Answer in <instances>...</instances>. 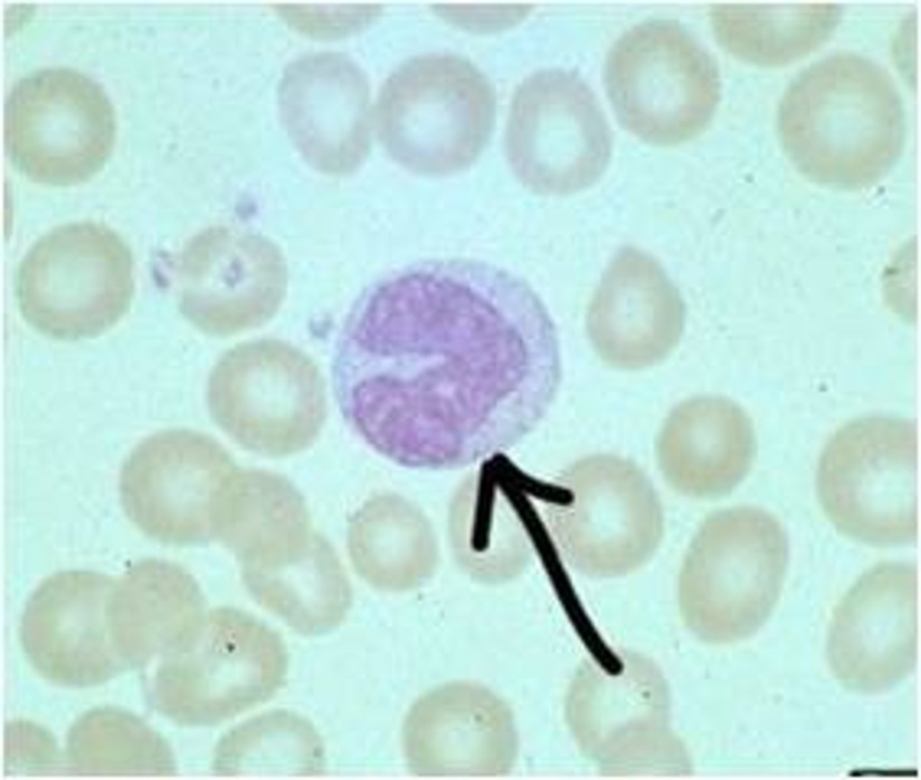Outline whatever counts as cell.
<instances>
[{
    "instance_id": "6da1fadb",
    "label": "cell",
    "mask_w": 921,
    "mask_h": 780,
    "mask_svg": "<svg viewBox=\"0 0 921 780\" xmlns=\"http://www.w3.org/2000/svg\"><path fill=\"white\" fill-rule=\"evenodd\" d=\"M561 380L554 324L534 290L491 263L398 268L352 306L331 361L347 425L409 468L500 454L544 418Z\"/></svg>"
},
{
    "instance_id": "7a4b0ae2",
    "label": "cell",
    "mask_w": 921,
    "mask_h": 780,
    "mask_svg": "<svg viewBox=\"0 0 921 780\" xmlns=\"http://www.w3.org/2000/svg\"><path fill=\"white\" fill-rule=\"evenodd\" d=\"M788 158L809 180L836 189L879 182L898 161L905 116L898 89L862 56L823 58L790 84L778 113Z\"/></svg>"
},
{
    "instance_id": "3957f363",
    "label": "cell",
    "mask_w": 921,
    "mask_h": 780,
    "mask_svg": "<svg viewBox=\"0 0 921 780\" xmlns=\"http://www.w3.org/2000/svg\"><path fill=\"white\" fill-rule=\"evenodd\" d=\"M789 546L782 524L751 506L707 517L695 533L678 578V603L688 629L712 643L755 634L782 590Z\"/></svg>"
},
{
    "instance_id": "277c9868",
    "label": "cell",
    "mask_w": 921,
    "mask_h": 780,
    "mask_svg": "<svg viewBox=\"0 0 921 780\" xmlns=\"http://www.w3.org/2000/svg\"><path fill=\"white\" fill-rule=\"evenodd\" d=\"M496 93L469 60L436 52L398 66L380 90L379 137L403 166L424 174H447L469 165L492 132Z\"/></svg>"
},
{
    "instance_id": "5b68a950",
    "label": "cell",
    "mask_w": 921,
    "mask_h": 780,
    "mask_svg": "<svg viewBox=\"0 0 921 780\" xmlns=\"http://www.w3.org/2000/svg\"><path fill=\"white\" fill-rule=\"evenodd\" d=\"M550 487L542 508L546 527L575 571L595 578L623 576L657 550L662 505L635 463L611 454L584 456Z\"/></svg>"
},
{
    "instance_id": "8992f818",
    "label": "cell",
    "mask_w": 921,
    "mask_h": 780,
    "mask_svg": "<svg viewBox=\"0 0 921 780\" xmlns=\"http://www.w3.org/2000/svg\"><path fill=\"white\" fill-rule=\"evenodd\" d=\"M918 435L912 420L869 416L840 428L820 455L816 488L837 531L873 546L918 534Z\"/></svg>"
},
{
    "instance_id": "52a82bcc",
    "label": "cell",
    "mask_w": 921,
    "mask_h": 780,
    "mask_svg": "<svg viewBox=\"0 0 921 780\" xmlns=\"http://www.w3.org/2000/svg\"><path fill=\"white\" fill-rule=\"evenodd\" d=\"M604 82L620 123L643 141L663 146L703 131L720 93L712 57L670 20L648 21L625 31L608 52Z\"/></svg>"
},
{
    "instance_id": "ba28073f",
    "label": "cell",
    "mask_w": 921,
    "mask_h": 780,
    "mask_svg": "<svg viewBox=\"0 0 921 780\" xmlns=\"http://www.w3.org/2000/svg\"><path fill=\"white\" fill-rule=\"evenodd\" d=\"M207 404L230 439L267 457L310 448L327 415L326 383L317 365L297 347L275 339L227 350L209 376Z\"/></svg>"
},
{
    "instance_id": "9c48e42d",
    "label": "cell",
    "mask_w": 921,
    "mask_h": 780,
    "mask_svg": "<svg viewBox=\"0 0 921 780\" xmlns=\"http://www.w3.org/2000/svg\"><path fill=\"white\" fill-rule=\"evenodd\" d=\"M16 295L23 318L44 335L62 341L96 337L130 308L134 295L131 253L103 225L57 227L24 256Z\"/></svg>"
},
{
    "instance_id": "30bf717a",
    "label": "cell",
    "mask_w": 921,
    "mask_h": 780,
    "mask_svg": "<svg viewBox=\"0 0 921 780\" xmlns=\"http://www.w3.org/2000/svg\"><path fill=\"white\" fill-rule=\"evenodd\" d=\"M287 670L276 631L244 610L220 607L209 612L196 643L162 665L157 701L181 723L215 725L269 700Z\"/></svg>"
},
{
    "instance_id": "8fae6325",
    "label": "cell",
    "mask_w": 921,
    "mask_h": 780,
    "mask_svg": "<svg viewBox=\"0 0 921 780\" xmlns=\"http://www.w3.org/2000/svg\"><path fill=\"white\" fill-rule=\"evenodd\" d=\"M4 123L11 163L48 185L86 182L103 166L114 141L113 111L103 91L64 67L19 80L8 94Z\"/></svg>"
},
{
    "instance_id": "7c38bea8",
    "label": "cell",
    "mask_w": 921,
    "mask_h": 780,
    "mask_svg": "<svg viewBox=\"0 0 921 780\" xmlns=\"http://www.w3.org/2000/svg\"><path fill=\"white\" fill-rule=\"evenodd\" d=\"M505 131L515 173L545 194L590 187L612 154V133L599 102L572 70L548 68L526 77L514 94Z\"/></svg>"
},
{
    "instance_id": "4fadbf2b",
    "label": "cell",
    "mask_w": 921,
    "mask_h": 780,
    "mask_svg": "<svg viewBox=\"0 0 921 780\" xmlns=\"http://www.w3.org/2000/svg\"><path fill=\"white\" fill-rule=\"evenodd\" d=\"M237 469L213 438L174 429L148 436L125 460L119 480L127 517L145 535L175 545L216 540L224 489Z\"/></svg>"
},
{
    "instance_id": "5bb4252c",
    "label": "cell",
    "mask_w": 921,
    "mask_h": 780,
    "mask_svg": "<svg viewBox=\"0 0 921 780\" xmlns=\"http://www.w3.org/2000/svg\"><path fill=\"white\" fill-rule=\"evenodd\" d=\"M831 672L847 689L876 694L916 669L918 572L889 562L863 574L835 607L827 641Z\"/></svg>"
},
{
    "instance_id": "9a60e30c",
    "label": "cell",
    "mask_w": 921,
    "mask_h": 780,
    "mask_svg": "<svg viewBox=\"0 0 921 780\" xmlns=\"http://www.w3.org/2000/svg\"><path fill=\"white\" fill-rule=\"evenodd\" d=\"M179 305L197 328L230 335L272 318L285 294L282 254L262 236L210 228L194 236L178 266Z\"/></svg>"
},
{
    "instance_id": "2e32d148",
    "label": "cell",
    "mask_w": 921,
    "mask_h": 780,
    "mask_svg": "<svg viewBox=\"0 0 921 780\" xmlns=\"http://www.w3.org/2000/svg\"><path fill=\"white\" fill-rule=\"evenodd\" d=\"M402 747L419 777H501L518 756L509 705L487 687L454 681L416 700L406 715Z\"/></svg>"
},
{
    "instance_id": "e0dca14e",
    "label": "cell",
    "mask_w": 921,
    "mask_h": 780,
    "mask_svg": "<svg viewBox=\"0 0 921 780\" xmlns=\"http://www.w3.org/2000/svg\"><path fill=\"white\" fill-rule=\"evenodd\" d=\"M113 581L97 572L64 571L32 592L23 611L22 640L46 678L91 685L126 669L109 618Z\"/></svg>"
},
{
    "instance_id": "ac0fdd59",
    "label": "cell",
    "mask_w": 921,
    "mask_h": 780,
    "mask_svg": "<svg viewBox=\"0 0 921 780\" xmlns=\"http://www.w3.org/2000/svg\"><path fill=\"white\" fill-rule=\"evenodd\" d=\"M684 303L660 263L634 246L604 270L586 315L588 338L612 367L642 369L663 361L683 333Z\"/></svg>"
},
{
    "instance_id": "d6986e66",
    "label": "cell",
    "mask_w": 921,
    "mask_h": 780,
    "mask_svg": "<svg viewBox=\"0 0 921 780\" xmlns=\"http://www.w3.org/2000/svg\"><path fill=\"white\" fill-rule=\"evenodd\" d=\"M287 132L315 168L347 173L370 145V89L362 70L347 56L323 52L288 66L279 89Z\"/></svg>"
},
{
    "instance_id": "ffe728a7",
    "label": "cell",
    "mask_w": 921,
    "mask_h": 780,
    "mask_svg": "<svg viewBox=\"0 0 921 780\" xmlns=\"http://www.w3.org/2000/svg\"><path fill=\"white\" fill-rule=\"evenodd\" d=\"M753 422L733 401L696 396L677 404L656 445L667 484L684 496L715 499L731 492L748 474L756 456Z\"/></svg>"
},
{
    "instance_id": "44dd1931",
    "label": "cell",
    "mask_w": 921,
    "mask_h": 780,
    "mask_svg": "<svg viewBox=\"0 0 921 780\" xmlns=\"http://www.w3.org/2000/svg\"><path fill=\"white\" fill-rule=\"evenodd\" d=\"M109 616L113 639L130 667L157 651L171 656L190 649L207 618L194 578L159 559L139 561L113 581Z\"/></svg>"
},
{
    "instance_id": "7402d4cb",
    "label": "cell",
    "mask_w": 921,
    "mask_h": 780,
    "mask_svg": "<svg viewBox=\"0 0 921 780\" xmlns=\"http://www.w3.org/2000/svg\"><path fill=\"white\" fill-rule=\"evenodd\" d=\"M314 534L304 497L289 479L258 468L234 471L224 489L216 540L241 569L283 563L301 554Z\"/></svg>"
},
{
    "instance_id": "603a6c76",
    "label": "cell",
    "mask_w": 921,
    "mask_h": 780,
    "mask_svg": "<svg viewBox=\"0 0 921 780\" xmlns=\"http://www.w3.org/2000/svg\"><path fill=\"white\" fill-rule=\"evenodd\" d=\"M241 576L260 606L304 635L338 627L352 606L344 568L330 542L317 532L296 557L270 568L241 569Z\"/></svg>"
},
{
    "instance_id": "cb8c5ba5",
    "label": "cell",
    "mask_w": 921,
    "mask_h": 780,
    "mask_svg": "<svg viewBox=\"0 0 921 780\" xmlns=\"http://www.w3.org/2000/svg\"><path fill=\"white\" fill-rule=\"evenodd\" d=\"M841 15L837 4H724L714 10L722 45L736 57L765 66L795 61L819 47Z\"/></svg>"
},
{
    "instance_id": "d4e9b609",
    "label": "cell",
    "mask_w": 921,
    "mask_h": 780,
    "mask_svg": "<svg viewBox=\"0 0 921 780\" xmlns=\"http://www.w3.org/2000/svg\"><path fill=\"white\" fill-rule=\"evenodd\" d=\"M324 768V748L313 725L287 711L261 714L229 731L217 746L219 776H316Z\"/></svg>"
}]
</instances>
